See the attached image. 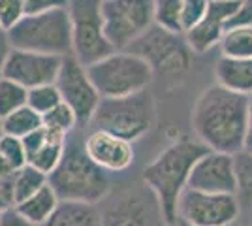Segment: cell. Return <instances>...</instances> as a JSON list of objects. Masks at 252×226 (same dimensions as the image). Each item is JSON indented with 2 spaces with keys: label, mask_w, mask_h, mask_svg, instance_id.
Returning <instances> with one entry per match:
<instances>
[{
  "label": "cell",
  "mask_w": 252,
  "mask_h": 226,
  "mask_svg": "<svg viewBox=\"0 0 252 226\" xmlns=\"http://www.w3.org/2000/svg\"><path fill=\"white\" fill-rule=\"evenodd\" d=\"M251 98L211 85L201 93L192 108V130L196 140L207 149L235 155L243 149L245 130L251 111Z\"/></svg>",
  "instance_id": "cell-1"
},
{
  "label": "cell",
  "mask_w": 252,
  "mask_h": 226,
  "mask_svg": "<svg viewBox=\"0 0 252 226\" xmlns=\"http://www.w3.org/2000/svg\"><path fill=\"white\" fill-rule=\"evenodd\" d=\"M205 151L207 147L196 138H179L143 168L141 179L155 196L166 226L177 223L179 198L189 189L190 172Z\"/></svg>",
  "instance_id": "cell-2"
},
{
  "label": "cell",
  "mask_w": 252,
  "mask_h": 226,
  "mask_svg": "<svg viewBox=\"0 0 252 226\" xmlns=\"http://www.w3.org/2000/svg\"><path fill=\"white\" fill-rule=\"evenodd\" d=\"M49 185L61 202L98 204L109 194V175L85 151L83 141L66 143L61 164L49 173Z\"/></svg>",
  "instance_id": "cell-3"
},
{
  "label": "cell",
  "mask_w": 252,
  "mask_h": 226,
  "mask_svg": "<svg viewBox=\"0 0 252 226\" xmlns=\"http://www.w3.org/2000/svg\"><path fill=\"white\" fill-rule=\"evenodd\" d=\"M157 123V100L151 91H141L130 97L102 98L91 125L94 130H105L128 141L147 136Z\"/></svg>",
  "instance_id": "cell-4"
},
{
  "label": "cell",
  "mask_w": 252,
  "mask_h": 226,
  "mask_svg": "<svg viewBox=\"0 0 252 226\" xmlns=\"http://www.w3.org/2000/svg\"><path fill=\"white\" fill-rule=\"evenodd\" d=\"M15 49L66 57L72 55V21L68 8L25 15L6 32Z\"/></svg>",
  "instance_id": "cell-5"
},
{
  "label": "cell",
  "mask_w": 252,
  "mask_h": 226,
  "mask_svg": "<svg viewBox=\"0 0 252 226\" xmlns=\"http://www.w3.org/2000/svg\"><path fill=\"white\" fill-rule=\"evenodd\" d=\"M128 51L139 55L155 75H160L168 85L177 87L185 81L192 68V49L185 34L169 32L160 27H151Z\"/></svg>",
  "instance_id": "cell-6"
},
{
  "label": "cell",
  "mask_w": 252,
  "mask_h": 226,
  "mask_svg": "<svg viewBox=\"0 0 252 226\" xmlns=\"http://www.w3.org/2000/svg\"><path fill=\"white\" fill-rule=\"evenodd\" d=\"M89 75L102 98L130 97L147 91L155 72L132 51H113L94 65L87 66Z\"/></svg>",
  "instance_id": "cell-7"
},
{
  "label": "cell",
  "mask_w": 252,
  "mask_h": 226,
  "mask_svg": "<svg viewBox=\"0 0 252 226\" xmlns=\"http://www.w3.org/2000/svg\"><path fill=\"white\" fill-rule=\"evenodd\" d=\"M68 13L72 21V55L91 66L115 49L105 36L102 0H70Z\"/></svg>",
  "instance_id": "cell-8"
},
{
  "label": "cell",
  "mask_w": 252,
  "mask_h": 226,
  "mask_svg": "<svg viewBox=\"0 0 252 226\" xmlns=\"http://www.w3.org/2000/svg\"><path fill=\"white\" fill-rule=\"evenodd\" d=\"M105 36L115 51H126L155 27L153 0H102Z\"/></svg>",
  "instance_id": "cell-9"
},
{
  "label": "cell",
  "mask_w": 252,
  "mask_h": 226,
  "mask_svg": "<svg viewBox=\"0 0 252 226\" xmlns=\"http://www.w3.org/2000/svg\"><path fill=\"white\" fill-rule=\"evenodd\" d=\"M239 215L241 204L235 194L187 189L179 198L177 219L192 226H233Z\"/></svg>",
  "instance_id": "cell-10"
},
{
  "label": "cell",
  "mask_w": 252,
  "mask_h": 226,
  "mask_svg": "<svg viewBox=\"0 0 252 226\" xmlns=\"http://www.w3.org/2000/svg\"><path fill=\"white\" fill-rule=\"evenodd\" d=\"M55 85L61 93L63 102L75 111L79 125H91L102 97L93 83L87 66L81 65L74 55L63 57V66Z\"/></svg>",
  "instance_id": "cell-11"
},
{
  "label": "cell",
  "mask_w": 252,
  "mask_h": 226,
  "mask_svg": "<svg viewBox=\"0 0 252 226\" xmlns=\"http://www.w3.org/2000/svg\"><path fill=\"white\" fill-rule=\"evenodd\" d=\"M61 66H63V57L11 47L2 77H8L25 89H32V87L55 83L61 72Z\"/></svg>",
  "instance_id": "cell-12"
},
{
  "label": "cell",
  "mask_w": 252,
  "mask_h": 226,
  "mask_svg": "<svg viewBox=\"0 0 252 226\" xmlns=\"http://www.w3.org/2000/svg\"><path fill=\"white\" fill-rule=\"evenodd\" d=\"M189 189L201 193L235 194L237 179L233 155L222 151H205L190 172Z\"/></svg>",
  "instance_id": "cell-13"
},
{
  "label": "cell",
  "mask_w": 252,
  "mask_h": 226,
  "mask_svg": "<svg viewBox=\"0 0 252 226\" xmlns=\"http://www.w3.org/2000/svg\"><path fill=\"white\" fill-rule=\"evenodd\" d=\"M239 0H211L207 13L198 25L185 32V40L194 55H203L220 45L222 36L228 31Z\"/></svg>",
  "instance_id": "cell-14"
},
{
  "label": "cell",
  "mask_w": 252,
  "mask_h": 226,
  "mask_svg": "<svg viewBox=\"0 0 252 226\" xmlns=\"http://www.w3.org/2000/svg\"><path fill=\"white\" fill-rule=\"evenodd\" d=\"M83 145L87 155L107 173L125 172L136 159L132 141L105 130H93L83 140Z\"/></svg>",
  "instance_id": "cell-15"
},
{
  "label": "cell",
  "mask_w": 252,
  "mask_h": 226,
  "mask_svg": "<svg viewBox=\"0 0 252 226\" xmlns=\"http://www.w3.org/2000/svg\"><path fill=\"white\" fill-rule=\"evenodd\" d=\"M66 140L68 136L42 125L38 130H34L23 138L25 151H27V164L49 175L63 161Z\"/></svg>",
  "instance_id": "cell-16"
},
{
  "label": "cell",
  "mask_w": 252,
  "mask_h": 226,
  "mask_svg": "<svg viewBox=\"0 0 252 226\" xmlns=\"http://www.w3.org/2000/svg\"><path fill=\"white\" fill-rule=\"evenodd\" d=\"M151 207L139 194H123L102 213V226H151Z\"/></svg>",
  "instance_id": "cell-17"
},
{
  "label": "cell",
  "mask_w": 252,
  "mask_h": 226,
  "mask_svg": "<svg viewBox=\"0 0 252 226\" xmlns=\"http://www.w3.org/2000/svg\"><path fill=\"white\" fill-rule=\"evenodd\" d=\"M215 77L217 85L243 97H252V59H231L220 55L215 65Z\"/></svg>",
  "instance_id": "cell-18"
},
{
  "label": "cell",
  "mask_w": 252,
  "mask_h": 226,
  "mask_svg": "<svg viewBox=\"0 0 252 226\" xmlns=\"http://www.w3.org/2000/svg\"><path fill=\"white\" fill-rule=\"evenodd\" d=\"M43 226H102V211L96 204L61 202Z\"/></svg>",
  "instance_id": "cell-19"
},
{
  "label": "cell",
  "mask_w": 252,
  "mask_h": 226,
  "mask_svg": "<svg viewBox=\"0 0 252 226\" xmlns=\"http://www.w3.org/2000/svg\"><path fill=\"white\" fill-rule=\"evenodd\" d=\"M59 204H61V198L57 196L51 185L47 183L36 194H32L31 198L19 202L15 207L31 223V226H43L57 211Z\"/></svg>",
  "instance_id": "cell-20"
},
{
  "label": "cell",
  "mask_w": 252,
  "mask_h": 226,
  "mask_svg": "<svg viewBox=\"0 0 252 226\" xmlns=\"http://www.w3.org/2000/svg\"><path fill=\"white\" fill-rule=\"evenodd\" d=\"M49 183V175L40 172L38 168H34L31 164H25L19 168L11 177V187H13V196H15V205L31 198L32 194H36L42 187Z\"/></svg>",
  "instance_id": "cell-21"
},
{
  "label": "cell",
  "mask_w": 252,
  "mask_h": 226,
  "mask_svg": "<svg viewBox=\"0 0 252 226\" xmlns=\"http://www.w3.org/2000/svg\"><path fill=\"white\" fill-rule=\"evenodd\" d=\"M219 47L222 57L252 59V27H230Z\"/></svg>",
  "instance_id": "cell-22"
},
{
  "label": "cell",
  "mask_w": 252,
  "mask_h": 226,
  "mask_svg": "<svg viewBox=\"0 0 252 226\" xmlns=\"http://www.w3.org/2000/svg\"><path fill=\"white\" fill-rule=\"evenodd\" d=\"M43 125L42 115L38 111H34L31 106H23L17 111H13L10 115L2 119V129L4 134H10L15 138H25L29 136L31 132L38 130Z\"/></svg>",
  "instance_id": "cell-23"
},
{
  "label": "cell",
  "mask_w": 252,
  "mask_h": 226,
  "mask_svg": "<svg viewBox=\"0 0 252 226\" xmlns=\"http://www.w3.org/2000/svg\"><path fill=\"white\" fill-rule=\"evenodd\" d=\"M235 164V179H237V191L235 196L239 204L245 207H252V153L237 151L233 155Z\"/></svg>",
  "instance_id": "cell-24"
},
{
  "label": "cell",
  "mask_w": 252,
  "mask_h": 226,
  "mask_svg": "<svg viewBox=\"0 0 252 226\" xmlns=\"http://www.w3.org/2000/svg\"><path fill=\"white\" fill-rule=\"evenodd\" d=\"M181 2L183 0H153L155 25L164 31H169V32L183 34Z\"/></svg>",
  "instance_id": "cell-25"
},
{
  "label": "cell",
  "mask_w": 252,
  "mask_h": 226,
  "mask_svg": "<svg viewBox=\"0 0 252 226\" xmlns=\"http://www.w3.org/2000/svg\"><path fill=\"white\" fill-rule=\"evenodd\" d=\"M27 97H29V89L8 77H0V119L27 106Z\"/></svg>",
  "instance_id": "cell-26"
},
{
  "label": "cell",
  "mask_w": 252,
  "mask_h": 226,
  "mask_svg": "<svg viewBox=\"0 0 252 226\" xmlns=\"http://www.w3.org/2000/svg\"><path fill=\"white\" fill-rule=\"evenodd\" d=\"M43 127L61 132L64 136H70L75 130V127L79 125V119L75 115V111L66 102H61L57 108H53L51 111H47L42 117Z\"/></svg>",
  "instance_id": "cell-27"
},
{
  "label": "cell",
  "mask_w": 252,
  "mask_h": 226,
  "mask_svg": "<svg viewBox=\"0 0 252 226\" xmlns=\"http://www.w3.org/2000/svg\"><path fill=\"white\" fill-rule=\"evenodd\" d=\"M61 102H63V98H61V93H59V89H57L55 83L29 89L27 106H31L34 111H38L42 117L47 111H51L53 108H57Z\"/></svg>",
  "instance_id": "cell-28"
},
{
  "label": "cell",
  "mask_w": 252,
  "mask_h": 226,
  "mask_svg": "<svg viewBox=\"0 0 252 226\" xmlns=\"http://www.w3.org/2000/svg\"><path fill=\"white\" fill-rule=\"evenodd\" d=\"M0 155L11 164V168L17 172L27 164V151L21 138H15L10 134H2L0 138Z\"/></svg>",
  "instance_id": "cell-29"
},
{
  "label": "cell",
  "mask_w": 252,
  "mask_h": 226,
  "mask_svg": "<svg viewBox=\"0 0 252 226\" xmlns=\"http://www.w3.org/2000/svg\"><path fill=\"white\" fill-rule=\"evenodd\" d=\"M211 0H183L181 2V23H183V34L190 31L194 25L203 19L207 13Z\"/></svg>",
  "instance_id": "cell-30"
},
{
  "label": "cell",
  "mask_w": 252,
  "mask_h": 226,
  "mask_svg": "<svg viewBox=\"0 0 252 226\" xmlns=\"http://www.w3.org/2000/svg\"><path fill=\"white\" fill-rule=\"evenodd\" d=\"M25 17V0H0V27L8 32Z\"/></svg>",
  "instance_id": "cell-31"
},
{
  "label": "cell",
  "mask_w": 252,
  "mask_h": 226,
  "mask_svg": "<svg viewBox=\"0 0 252 226\" xmlns=\"http://www.w3.org/2000/svg\"><path fill=\"white\" fill-rule=\"evenodd\" d=\"M70 0H25V15H36L45 11L68 8Z\"/></svg>",
  "instance_id": "cell-32"
},
{
  "label": "cell",
  "mask_w": 252,
  "mask_h": 226,
  "mask_svg": "<svg viewBox=\"0 0 252 226\" xmlns=\"http://www.w3.org/2000/svg\"><path fill=\"white\" fill-rule=\"evenodd\" d=\"M230 27H252V0H239L228 29Z\"/></svg>",
  "instance_id": "cell-33"
},
{
  "label": "cell",
  "mask_w": 252,
  "mask_h": 226,
  "mask_svg": "<svg viewBox=\"0 0 252 226\" xmlns=\"http://www.w3.org/2000/svg\"><path fill=\"white\" fill-rule=\"evenodd\" d=\"M15 207V196H13V187L11 179H0V213Z\"/></svg>",
  "instance_id": "cell-34"
},
{
  "label": "cell",
  "mask_w": 252,
  "mask_h": 226,
  "mask_svg": "<svg viewBox=\"0 0 252 226\" xmlns=\"http://www.w3.org/2000/svg\"><path fill=\"white\" fill-rule=\"evenodd\" d=\"M0 226H31V223L17 211V207H11L0 213Z\"/></svg>",
  "instance_id": "cell-35"
},
{
  "label": "cell",
  "mask_w": 252,
  "mask_h": 226,
  "mask_svg": "<svg viewBox=\"0 0 252 226\" xmlns=\"http://www.w3.org/2000/svg\"><path fill=\"white\" fill-rule=\"evenodd\" d=\"M11 51V45L8 42V36L6 32L0 34V77L4 74V66H6V61H8V55Z\"/></svg>",
  "instance_id": "cell-36"
},
{
  "label": "cell",
  "mask_w": 252,
  "mask_h": 226,
  "mask_svg": "<svg viewBox=\"0 0 252 226\" xmlns=\"http://www.w3.org/2000/svg\"><path fill=\"white\" fill-rule=\"evenodd\" d=\"M241 151L252 153V98H251V111H249V121H247V130H245V140H243Z\"/></svg>",
  "instance_id": "cell-37"
},
{
  "label": "cell",
  "mask_w": 252,
  "mask_h": 226,
  "mask_svg": "<svg viewBox=\"0 0 252 226\" xmlns=\"http://www.w3.org/2000/svg\"><path fill=\"white\" fill-rule=\"evenodd\" d=\"M15 170L11 168V164L2 155H0V179H11Z\"/></svg>",
  "instance_id": "cell-38"
},
{
  "label": "cell",
  "mask_w": 252,
  "mask_h": 226,
  "mask_svg": "<svg viewBox=\"0 0 252 226\" xmlns=\"http://www.w3.org/2000/svg\"><path fill=\"white\" fill-rule=\"evenodd\" d=\"M173 226H192V225H189V223H185V221H181V219H177V223Z\"/></svg>",
  "instance_id": "cell-39"
},
{
  "label": "cell",
  "mask_w": 252,
  "mask_h": 226,
  "mask_svg": "<svg viewBox=\"0 0 252 226\" xmlns=\"http://www.w3.org/2000/svg\"><path fill=\"white\" fill-rule=\"evenodd\" d=\"M2 134H4V129H2V119H0V138H2Z\"/></svg>",
  "instance_id": "cell-40"
},
{
  "label": "cell",
  "mask_w": 252,
  "mask_h": 226,
  "mask_svg": "<svg viewBox=\"0 0 252 226\" xmlns=\"http://www.w3.org/2000/svg\"><path fill=\"white\" fill-rule=\"evenodd\" d=\"M237 226H252V223H247V225H237Z\"/></svg>",
  "instance_id": "cell-41"
},
{
  "label": "cell",
  "mask_w": 252,
  "mask_h": 226,
  "mask_svg": "<svg viewBox=\"0 0 252 226\" xmlns=\"http://www.w3.org/2000/svg\"><path fill=\"white\" fill-rule=\"evenodd\" d=\"M0 34H4V31H2V27H0Z\"/></svg>",
  "instance_id": "cell-42"
},
{
  "label": "cell",
  "mask_w": 252,
  "mask_h": 226,
  "mask_svg": "<svg viewBox=\"0 0 252 226\" xmlns=\"http://www.w3.org/2000/svg\"><path fill=\"white\" fill-rule=\"evenodd\" d=\"M251 211H252V207H251Z\"/></svg>",
  "instance_id": "cell-43"
}]
</instances>
